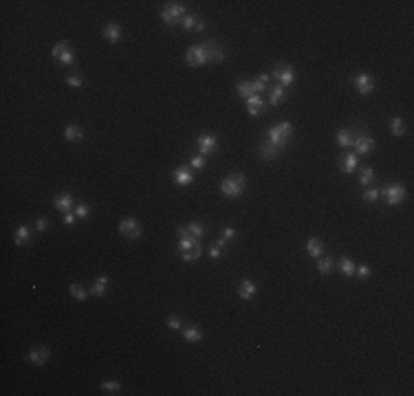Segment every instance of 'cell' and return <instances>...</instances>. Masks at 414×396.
I'll use <instances>...</instances> for the list:
<instances>
[{
	"mask_svg": "<svg viewBox=\"0 0 414 396\" xmlns=\"http://www.w3.org/2000/svg\"><path fill=\"white\" fill-rule=\"evenodd\" d=\"M291 136H293V126H291V121H280V123H276V126L269 128L267 139L271 141V143L276 145V148L284 150Z\"/></svg>",
	"mask_w": 414,
	"mask_h": 396,
	"instance_id": "cell-1",
	"label": "cell"
},
{
	"mask_svg": "<svg viewBox=\"0 0 414 396\" xmlns=\"http://www.w3.org/2000/svg\"><path fill=\"white\" fill-rule=\"evenodd\" d=\"M247 189V178L242 174H238V172H233V174L225 176L223 183H220V192L225 194L227 198H238L242 196V192Z\"/></svg>",
	"mask_w": 414,
	"mask_h": 396,
	"instance_id": "cell-2",
	"label": "cell"
},
{
	"mask_svg": "<svg viewBox=\"0 0 414 396\" xmlns=\"http://www.w3.org/2000/svg\"><path fill=\"white\" fill-rule=\"evenodd\" d=\"M352 148L355 154H370L374 150V139L364 128H352Z\"/></svg>",
	"mask_w": 414,
	"mask_h": 396,
	"instance_id": "cell-3",
	"label": "cell"
},
{
	"mask_svg": "<svg viewBox=\"0 0 414 396\" xmlns=\"http://www.w3.org/2000/svg\"><path fill=\"white\" fill-rule=\"evenodd\" d=\"M379 196H383V202L390 207H396L405 200V187L401 183H390L383 189H379Z\"/></svg>",
	"mask_w": 414,
	"mask_h": 396,
	"instance_id": "cell-4",
	"label": "cell"
},
{
	"mask_svg": "<svg viewBox=\"0 0 414 396\" xmlns=\"http://www.w3.org/2000/svg\"><path fill=\"white\" fill-rule=\"evenodd\" d=\"M185 18V4L183 2H163L161 9V20L165 24H179L181 20Z\"/></svg>",
	"mask_w": 414,
	"mask_h": 396,
	"instance_id": "cell-5",
	"label": "cell"
},
{
	"mask_svg": "<svg viewBox=\"0 0 414 396\" xmlns=\"http://www.w3.org/2000/svg\"><path fill=\"white\" fill-rule=\"evenodd\" d=\"M51 55L55 57L60 64H64V66H73L75 64V51H73V46H70L69 40H62V42H57L55 46H53Z\"/></svg>",
	"mask_w": 414,
	"mask_h": 396,
	"instance_id": "cell-6",
	"label": "cell"
},
{
	"mask_svg": "<svg viewBox=\"0 0 414 396\" xmlns=\"http://www.w3.org/2000/svg\"><path fill=\"white\" fill-rule=\"evenodd\" d=\"M271 75L277 79V84H280L282 88L291 86V84L295 82V70H293V66L286 64V62H277V64L273 66V73Z\"/></svg>",
	"mask_w": 414,
	"mask_h": 396,
	"instance_id": "cell-7",
	"label": "cell"
},
{
	"mask_svg": "<svg viewBox=\"0 0 414 396\" xmlns=\"http://www.w3.org/2000/svg\"><path fill=\"white\" fill-rule=\"evenodd\" d=\"M185 62L189 66H205L207 64V55H205V46L203 44H194L185 51Z\"/></svg>",
	"mask_w": 414,
	"mask_h": 396,
	"instance_id": "cell-8",
	"label": "cell"
},
{
	"mask_svg": "<svg viewBox=\"0 0 414 396\" xmlns=\"http://www.w3.org/2000/svg\"><path fill=\"white\" fill-rule=\"evenodd\" d=\"M119 233L128 240H137V238H141V224L135 218H123L119 222Z\"/></svg>",
	"mask_w": 414,
	"mask_h": 396,
	"instance_id": "cell-9",
	"label": "cell"
},
{
	"mask_svg": "<svg viewBox=\"0 0 414 396\" xmlns=\"http://www.w3.org/2000/svg\"><path fill=\"white\" fill-rule=\"evenodd\" d=\"M196 148L203 156H211V154L218 150V139L214 134H201L196 139Z\"/></svg>",
	"mask_w": 414,
	"mask_h": 396,
	"instance_id": "cell-10",
	"label": "cell"
},
{
	"mask_svg": "<svg viewBox=\"0 0 414 396\" xmlns=\"http://www.w3.org/2000/svg\"><path fill=\"white\" fill-rule=\"evenodd\" d=\"M352 84H355L359 95H370V92L374 90V79H372V75H368V73H357L355 77H352Z\"/></svg>",
	"mask_w": 414,
	"mask_h": 396,
	"instance_id": "cell-11",
	"label": "cell"
},
{
	"mask_svg": "<svg viewBox=\"0 0 414 396\" xmlns=\"http://www.w3.org/2000/svg\"><path fill=\"white\" fill-rule=\"evenodd\" d=\"M205 55H207V64H218V62L225 60V51L220 48V44L216 40H207L205 44Z\"/></svg>",
	"mask_w": 414,
	"mask_h": 396,
	"instance_id": "cell-12",
	"label": "cell"
},
{
	"mask_svg": "<svg viewBox=\"0 0 414 396\" xmlns=\"http://www.w3.org/2000/svg\"><path fill=\"white\" fill-rule=\"evenodd\" d=\"M51 359V350L46 346H40V348H33V350L26 352V361L33 365H44L46 361Z\"/></svg>",
	"mask_w": 414,
	"mask_h": 396,
	"instance_id": "cell-13",
	"label": "cell"
},
{
	"mask_svg": "<svg viewBox=\"0 0 414 396\" xmlns=\"http://www.w3.org/2000/svg\"><path fill=\"white\" fill-rule=\"evenodd\" d=\"M179 187H189L194 183V174H192V167H176L174 170V176H172Z\"/></svg>",
	"mask_w": 414,
	"mask_h": 396,
	"instance_id": "cell-14",
	"label": "cell"
},
{
	"mask_svg": "<svg viewBox=\"0 0 414 396\" xmlns=\"http://www.w3.org/2000/svg\"><path fill=\"white\" fill-rule=\"evenodd\" d=\"M108 284H110L108 275H99V277H95V280H92V284H91V288H88V293H91L92 297L101 299V297L106 295V290H108Z\"/></svg>",
	"mask_w": 414,
	"mask_h": 396,
	"instance_id": "cell-15",
	"label": "cell"
},
{
	"mask_svg": "<svg viewBox=\"0 0 414 396\" xmlns=\"http://www.w3.org/2000/svg\"><path fill=\"white\" fill-rule=\"evenodd\" d=\"M13 242H16L18 246H26L33 242V233H31L29 224H20V227L13 231Z\"/></svg>",
	"mask_w": 414,
	"mask_h": 396,
	"instance_id": "cell-16",
	"label": "cell"
},
{
	"mask_svg": "<svg viewBox=\"0 0 414 396\" xmlns=\"http://www.w3.org/2000/svg\"><path fill=\"white\" fill-rule=\"evenodd\" d=\"M339 170H342L344 174H352V172L357 170V154L344 152L342 156H339Z\"/></svg>",
	"mask_w": 414,
	"mask_h": 396,
	"instance_id": "cell-17",
	"label": "cell"
},
{
	"mask_svg": "<svg viewBox=\"0 0 414 396\" xmlns=\"http://www.w3.org/2000/svg\"><path fill=\"white\" fill-rule=\"evenodd\" d=\"M255 290H258V284H255L251 277H247V280L240 282V286H238V295H240V299H245V302H249V299H253Z\"/></svg>",
	"mask_w": 414,
	"mask_h": 396,
	"instance_id": "cell-18",
	"label": "cell"
},
{
	"mask_svg": "<svg viewBox=\"0 0 414 396\" xmlns=\"http://www.w3.org/2000/svg\"><path fill=\"white\" fill-rule=\"evenodd\" d=\"M280 152H282V150L276 148V145H273L269 139L267 141H260V145H258V154L264 158V161H271V158H276Z\"/></svg>",
	"mask_w": 414,
	"mask_h": 396,
	"instance_id": "cell-19",
	"label": "cell"
},
{
	"mask_svg": "<svg viewBox=\"0 0 414 396\" xmlns=\"http://www.w3.org/2000/svg\"><path fill=\"white\" fill-rule=\"evenodd\" d=\"M84 136H86V132H84V128L77 126V123H69V126L64 128V139L70 141V143H75V141H82Z\"/></svg>",
	"mask_w": 414,
	"mask_h": 396,
	"instance_id": "cell-20",
	"label": "cell"
},
{
	"mask_svg": "<svg viewBox=\"0 0 414 396\" xmlns=\"http://www.w3.org/2000/svg\"><path fill=\"white\" fill-rule=\"evenodd\" d=\"M53 205H55V209L62 211V214L73 211V196H70V194H57V196L53 198Z\"/></svg>",
	"mask_w": 414,
	"mask_h": 396,
	"instance_id": "cell-21",
	"label": "cell"
},
{
	"mask_svg": "<svg viewBox=\"0 0 414 396\" xmlns=\"http://www.w3.org/2000/svg\"><path fill=\"white\" fill-rule=\"evenodd\" d=\"M236 90H238V95H240L242 99H249V97L258 95V90H255V82H249V79H240V82L236 84Z\"/></svg>",
	"mask_w": 414,
	"mask_h": 396,
	"instance_id": "cell-22",
	"label": "cell"
},
{
	"mask_svg": "<svg viewBox=\"0 0 414 396\" xmlns=\"http://www.w3.org/2000/svg\"><path fill=\"white\" fill-rule=\"evenodd\" d=\"M101 33H104V40H108L110 44H117L119 40H121V26L115 24V22H108Z\"/></svg>",
	"mask_w": 414,
	"mask_h": 396,
	"instance_id": "cell-23",
	"label": "cell"
},
{
	"mask_svg": "<svg viewBox=\"0 0 414 396\" xmlns=\"http://www.w3.org/2000/svg\"><path fill=\"white\" fill-rule=\"evenodd\" d=\"M247 110H249L251 117H260L264 112V99L260 95H253L247 99Z\"/></svg>",
	"mask_w": 414,
	"mask_h": 396,
	"instance_id": "cell-24",
	"label": "cell"
},
{
	"mask_svg": "<svg viewBox=\"0 0 414 396\" xmlns=\"http://www.w3.org/2000/svg\"><path fill=\"white\" fill-rule=\"evenodd\" d=\"M317 271H320L322 275H330V273L335 271V260L330 258V255H320V258H317Z\"/></svg>",
	"mask_w": 414,
	"mask_h": 396,
	"instance_id": "cell-25",
	"label": "cell"
},
{
	"mask_svg": "<svg viewBox=\"0 0 414 396\" xmlns=\"http://www.w3.org/2000/svg\"><path fill=\"white\" fill-rule=\"evenodd\" d=\"M306 253L311 255V258H320V255L324 253V242H322L320 238H308V242H306Z\"/></svg>",
	"mask_w": 414,
	"mask_h": 396,
	"instance_id": "cell-26",
	"label": "cell"
},
{
	"mask_svg": "<svg viewBox=\"0 0 414 396\" xmlns=\"http://www.w3.org/2000/svg\"><path fill=\"white\" fill-rule=\"evenodd\" d=\"M183 339L187 343H198L203 339V330L198 326H185L183 328Z\"/></svg>",
	"mask_w": 414,
	"mask_h": 396,
	"instance_id": "cell-27",
	"label": "cell"
},
{
	"mask_svg": "<svg viewBox=\"0 0 414 396\" xmlns=\"http://www.w3.org/2000/svg\"><path fill=\"white\" fill-rule=\"evenodd\" d=\"M284 97H286V88H282L280 84H276V86L271 88V92H269V104L280 106L282 101H284Z\"/></svg>",
	"mask_w": 414,
	"mask_h": 396,
	"instance_id": "cell-28",
	"label": "cell"
},
{
	"mask_svg": "<svg viewBox=\"0 0 414 396\" xmlns=\"http://www.w3.org/2000/svg\"><path fill=\"white\" fill-rule=\"evenodd\" d=\"M337 268H339V273L342 275H346V277H350V275H355V268H357V264L352 262L350 258H339V262H337Z\"/></svg>",
	"mask_w": 414,
	"mask_h": 396,
	"instance_id": "cell-29",
	"label": "cell"
},
{
	"mask_svg": "<svg viewBox=\"0 0 414 396\" xmlns=\"http://www.w3.org/2000/svg\"><path fill=\"white\" fill-rule=\"evenodd\" d=\"M337 143L342 148H352V130L350 128H339L337 130Z\"/></svg>",
	"mask_w": 414,
	"mask_h": 396,
	"instance_id": "cell-30",
	"label": "cell"
},
{
	"mask_svg": "<svg viewBox=\"0 0 414 396\" xmlns=\"http://www.w3.org/2000/svg\"><path fill=\"white\" fill-rule=\"evenodd\" d=\"M225 249H227V240H223V238H220L218 242H214V244L209 246V258H214V260L223 258Z\"/></svg>",
	"mask_w": 414,
	"mask_h": 396,
	"instance_id": "cell-31",
	"label": "cell"
},
{
	"mask_svg": "<svg viewBox=\"0 0 414 396\" xmlns=\"http://www.w3.org/2000/svg\"><path fill=\"white\" fill-rule=\"evenodd\" d=\"M69 290H70V295H73V297L77 299V302H84V299H86L88 295H91L82 284H77V282H73V284L69 286Z\"/></svg>",
	"mask_w": 414,
	"mask_h": 396,
	"instance_id": "cell-32",
	"label": "cell"
},
{
	"mask_svg": "<svg viewBox=\"0 0 414 396\" xmlns=\"http://www.w3.org/2000/svg\"><path fill=\"white\" fill-rule=\"evenodd\" d=\"M390 132L394 136H403L405 134V121H403V119H401V117L392 119V121H390Z\"/></svg>",
	"mask_w": 414,
	"mask_h": 396,
	"instance_id": "cell-33",
	"label": "cell"
},
{
	"mask_svg": "<svg viewBox=\"0 0 414 396\" xmlns=\"http://www.w3.org/2000/svg\"><path fill=\"white\" fill-rule=\"evenodd\" d=\"M187 233H189L192 238H198V240H201L203 233H205V227H203L201 220H194V222L187 224Z\"/></svg>",
	"mask_w": 414,
	"mask_h": 396,
	"instance_id": "cell-34",
	"label": "cell"
},
{
	"mask_svg": "<svg viewBox=\"0 0 414 396\" xmlns=\"http://www.w3.org/2000/svg\"><path fill=\"white\" fill-rule=\"evenodd\" d=\"M196 244H201V242H198V238H192V236H185V238H181V240H179V249H181V253H185V251L194 249Z\"/></svg>",
	"mask_w": 414,
	"mask_h": 396,
	"instance_id": "cell-35",
	"label": "cell"
},
{
	"mask_svg": "<svg viewBox=\"0 0 414 396\" xmlns=\"http://www.w3.org/2000/svg\"><path fill=\"white\" fill-rule=\"evenodd\" d=\"M201 253H203V246H201V244H196L194 249L185 251V253H181V260H183V262H194V260L201 258Z\"/></svg>",
	"mask_w": 414,
	"mask_h": 396,
	"instance_id": "cell-36",
	"label": "cell"
},
{
	"mask_svg": "<svg viewBox=\"0 0 414 396\" xmlns=\"http://www.w3.org/2000/svg\"><path fill=\"white\" fill-rule=\"evenodd\" d=\"M198 20H201V18L194 16V13H185V18L181 20V24H183V29L194 31V29H196V24H198Z\"/></svg>",
	"mask_w": 414,
	"mask_h": 396,
	"instance_id": "cell-37",
	"label": "cell"
},
{
	"mask_svg": "<svg viewBox=\"0 0 414 396\" xmlns=\"http://www.w3.org/2000/svg\"><path fill=\"white\" fill-rule=\"evenodd\" d=\"M372 180H374V170L372 167H364L361 170V176H359V185H372Z\"/></svg>",
	"mask_w": 414,
	"mask_h": 396,
	"instance_id": "cell-38",
	"label": "cell"
},
{
	"mask_svg": "<svg viewBox=\"0 0 414 396\" xmlns=\"http://www.w3.org/2000/svg\"><path fill=\"white\" fill-rule=\"evenodd\" d=\"M66 84H69L70 88H82L84 86V77L79 73H70V75H66Z\"/></svg>",
	"mask_w": 414,
	"mask_h": 396,
	"instance_id": "cell-39",
	"label": "cell"
},
{
	"mask_svg": "<svg viewBox=\"0 0 414 396\" xmlns=\"http://www.w3.org/2000/svg\"><path fill=\"white\" fill-rule=\"evenodd\" d=\"M121 390V383L119 381H106L101 383V392H106V394H115V392Z\"/></svg>",
	"mask_w": 414,
	"mask_h": 396,
	"instance_id": "cell-40",
	"label": "cell"
},
{
	"mask_svg": "<svg viewBox=\"0 0 414 396\" xmlns=\"http://www.w3.org/2000/svg\"><path fill=\"white\" fill-rule=\"evenodd\" d=\"M205 163H207V156H203V154H196V156L189 158V167H192V170H203Z\"/></svg>",
	"mask_w": 414,
	"mask_h": 396,
	"instance_id": "cell-41",
	"label": "cell"
},
{
	"mask_svg": "<svg viewBox=\"0 0 414 396\" xmlns=\"http://www.w3.org/2000/svg\"><path fill=\"white\" fill-rule=\"evenodd\" d=\"M73 211H75V216H77V218L86 220L88 216H91V205H88V202H82V205H77Z\"/></svg>",
	"mask_w": 414,
	"mask_h": 396,
	"instance_id": "cell-42",
	"label": "cell"
},
{
	"mask_svg": "<svg viewBox=\"0 0 414 396\" xmlns=\"http://www.w3.org/2000/svg\"><path fill=\"white\" fill-rule=\"evenodd\" d=\"M364 200H366V202L379 200V189H377V187H368V189L364 192Z\"/></svg>",
	"mask_w": 414,
	"mask_h": 396,
	"instance_id": "cell-43",
	"label": "cell"
},
{
	"mask_svg": "<svg viewBox=\"0 0 414 396\" xmlns=\"http://www.w3.org/2000/svg\"><path fill=\"white\" fill-rule=\"evenodd\" d=\"M370 273H372V271H370L368 264H361V266H357V268H355V275L359 277V280H368Z\"/></svg>",
	"mask_w": 414,
	"mask_h": 396,
	"instance_id": "cell-44",
	"label": "cell"
},
{
	"mask_svg": "<svg viewBox=\"0 0 414 396\" xmlns=\"http://www.w3.org/2000/svg\"><path fill=\"white\" fill-rule=\"evenodd\" d=\"M165 326H167V328H172V330H176V328L183 326V321H181L179 315H170V317H167V321H165Z\"/></svg>",
	"mask_w": 414,
	"mask_h": 396,
	"instance_id": "cell-45",
	"label": "cell"
},
{
	"mask_svg": "<svg viewBox=\"0 0 414 396\" xmlns=\"http://www.w3.org/2000/svg\"><path fill=\"white\" fill-rule=\"evenodd\" d=\"M35 229H38L40 233H42V231H46V229H48V220L44 218V216H40V218L35 220Z\"/></svg>",
	"mask_w": 414,
	"mask_h": 396,
	"instance_id": "cell-46",
	"label": "cell"
},
{
	"mask_svg": "<svg viewBox=\"0 0 414 396\" xmlns=\"http://www.w3.org/2000/svg\"><path fill=\"white\" fill-rule=\"evenodd\" d=\"M233 238H236V229H233V227H225L223 229V240L229 242V240H233Z\"/></svg>",
	"mask_w": 414,
	"mask_h": 396,
	"instance_id": "cell-47",
	"label": "cell"
},
{
	"mask_svg": "<svg viewBox=\"0 0 414 396\" xmlns=\"http://www.w3.org/2000/svg\"><path fill=\"white\" fill-rule=\"evenodd\" d=\"M75 218H77L75 211H66V214H64V224H66V227H70V224L75 222Z\"/></svg>",
	"mask_w": 414,
	"mask_h": 396,
	"instance_id": "cell-48",
	"label": "cell"
},
{
	"mask_svg": "<svg viewBox=\"0 0 414 396\" xmlns=\"http://www.w3.org/2000/svg\"><path fill=\"white\" fill-rule=\"evenodd\" d=\"M194 31H196V33H201V31H205V22H203V20H198V24H196V29H194Z\"/></svg>",
	"mask_w": 414,
	"mask_h": 396,
	"instance_id": "cell-49",
	"label": "cell"
}]
</instances>
